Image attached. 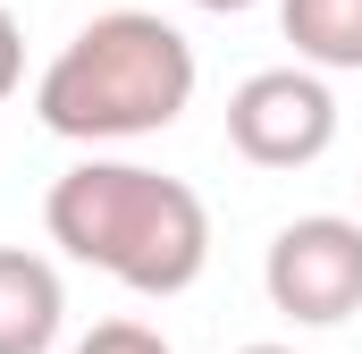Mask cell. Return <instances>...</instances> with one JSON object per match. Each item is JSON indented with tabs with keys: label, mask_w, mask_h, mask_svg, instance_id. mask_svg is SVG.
Masks as SVG:
<instances>
[{
	"label": "cell",
	"mask_w": 362,
	"mask_h": 354,
	"mask_svg": "<svg viewBox=\"0 0 362 354\" xmlns=\"http://www.w3.org/2000/svg\"><path fill=\"white\" fill-rule=\"evenodd\" d=\"M42 228L68 262L118 278L127 295H185L211 262L202 194L144 161H76L68 177H51Z\"/></svg>",
	"instance_id": "6da1fadb"
},
{
	"label": "cell",
	"mask_w": 362,
	"mask_h": 354,
	"mask_svg": "<svg viewBox=\"0 0 362 354\" xmlns=\"http://www.w3.org/2000/svg\"><path fill=\"white\" fill-rule=\"evenodd\" d=\"M194 42L152 8H110L59 42L34 85V118L68 144H135L177 127L194 101Z\"/></svg>",
	"instance_id": "7a4b0ae2"
},
{
	"label": "cell",
	"mask_w": 362,
	"mask_h": 354,
	"mask_svg": "<svg viewBox=\"0 0 362 354\" xmlns=\"http://www.w3.org/2000/svg\"><path fill=\"white\" fill-rule=\"evenodd\" d=\"M262 287L286 321L337 329L346 312H362V219H337V211L286 219L262 253Z\"/></svg>",
	"instance_id": "3957f363"
},
{
	"label": "cell",
	"mask_w": 362,
	"mask_h": 354,
	"mask_svg": "<svg viewBox=\"0 0 362 354\" xmlns=\"http://www.w3.org/2000/svg\"><path fill=\"white\" fill-rule=\"evenodd\" d=\"M228 144L253 169H312L337 144V93L312 68H262L228 93Z\"/></svg>",
	"instance_id": "277c9868"
},
{
	"label": "cell",
	"mask_w": 362,
	"mask_h": 354,
	"mask_svg": "<svg viewBox=\"0 0 362 354\" xmlns=\"http://www.w3.org/2000/svg\"><path fill=\"white\" fill-rule=\"evenodd\" d=\"M59 321H68L59 270L25 245H0V354H51Z\"/></svg>",
	"instance_id": "5b68a950"
},
{
	"label": "cell",
	"mask_w": 362,
	"mask_h": 354,
	"mask_svg": "<svg viewBox=\"0 0 362 354\" xmlns=\"http://www.w3.org/2000/svg\"><path fill=\"white\" fill-rule=\"evenodd\" d=\"M278 25L295 42V68H312V76L362 68V0H278Z\"/></svg>",
	"instance_id": "8992f818"
},
{
	"label": "cell",
	"mask_w": 362,
	"mask_h": 354,
	"mask_svg": "<svg viewBox=\"0 0 362 354\" xmlns=\"http://www.w3.org/2000/svg\"><path fill=\"white\" fill-rule=\"evenodd\" d=\"M76 354H169V338H160V329H144V321H101Z\"/></svg>",
	"instance_id": "52a82bcc"
},
{
	"label": "cell",
	"mask_w": 362,
	"mask_h": 354,
	"mask_svg": "<svg viewBox=\"0 0 362 354\" xmlns=\"http://www.w3.org/2000/svg\"><path fill=\"white\" fill-rule=\"evenodd\" d=\"M25 85V34H17V8L0 0V101Z\"/></svg>",
	"instance_id": "ba28073f"
},
{
	"label": "cell",
	"mask_w": 362,
	"mask_h": 354,
	"mask_svg": "<svg viewBox=\"0 0 362 354\" xmlns=\"http://www.w3.org/2000/svg\"><path fill=\"white\" fill-rule=\"evenodd\" d=\"M194 8H219V17H236V8H253V0H194Z\"/></svg>",
	"instance_id": "9c48e42d"
},
{
	"label": "cell",
	"mask_w": 362,
	"mask_h": 354,
	"mask_svg": "<svg viewBox=\"0 0 362 354\" xmlns=\"http://www.w3.org/2000/svg\"><path fill=\"white\" fill-rule=\"evenodd\" d=\"M236 354H295V346H236Z\"/></svg>",
	"instance_id": "30bf717a"
}]
</instances>
